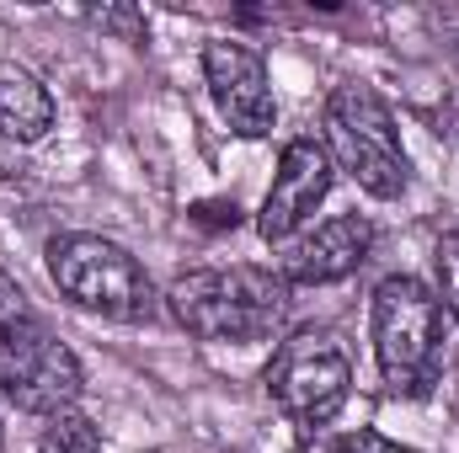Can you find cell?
Masks as SVG:
<instances>
[{
	"instance_id": "16",
	"label": "cell",
	"mask_w": 459,
	"mask_h": 453,
	"mask_svg": "<svg viewBox=\"0 0 459 453\" xmlns=\"http://www.w3.org/2000/svg\"><path fill=\"white\" fill-rule=\"evenodd\" d=\"M230 453H240V449H230Z\"/></svg>"
},
{
	"instance_id": "2",
	"label": "cell",
	"mask_w": 459,
	"mask_h": 453,
	"mask_svg": "<svg viewBox=\"0 0 459 453\" xmlns=\"http://www.w3.org/2000/svg\"><path fill=\"white\" fill-rule=\"evenodd\" d=\"M368 331H374L379 384L390 395L417 400V395H428L438 384V368H444V304L422 278H411V272L385 278L374 288Z\"/></svg>"
},
{
	"instance_id": "13",
	"label": "cell",
	"mask_w": 459,
	"mask_h": 453,
	"mask_svg": "<svg viewBox=\"0 0 459 453\" xmlns=\"http://www.w3.org/2000/svg\"><path fill=\"white\" fill-rule=\"evenodd\" d=\"M433 267H438V304L459 321V225L444 229V240L433 251Z\"/></svg>"
},
{
	"instance_id": "10",
	"label": "cell",
	"mask_w": 459,
	"mask_h": 453,
	"mask_svg": "<svg viewBox=\"0 0 459 453\" xmlns=\"http://www.w3.org/2000/svg\"><path fill=\"white\" fill-rule=\"evenodd\" d=\"M48 128H54V97H48V86L32 70L0 59V133L11 144H38Z\"/></svg>"
},
{
	"instance_id": "3",
	"label": "cell",
	"mask_w": 459,
	"mask_h": 453,
	"mask_svg": "<svg viewBox=\"0 0 459 453\" xmlns=\"http://www.w3.org/2000/svg\"><path fill=\"white\" fill-rule=\"evenodd\" d=\"M326 155L368 198H385V203L401 198L411 182V160H406L395 113L363 81H342L326 97Z\"/></svg>"
},
{
	"instance_id": "5",
	"label": "cell",
	"mask_w": 459,
	"mask_h": 453,
	"mask_svg": "<svg viewBox=\"0 0 459 453\" xmlns=\"http://www.w3.org/2000/svg\"><path fill=\"white\" fill-rule=\"evenodd\" d=\"M267 400L305 432H321L326 422H337L352 389V357L326 326H299L278 341L273 363H267Z\"/></svg>"
},
{
	"instance_id": "1",
	"label": "cell",
	"mask_w": 459,
	"mask_h": 453,
	"mask_svg": "<svg viewBox=\"0 0 459 453\" xmlns=\"http://www.w3.org/2000/svg\"><path fill=\"white\" fill-rule=\"evenodd\" d=\"M171 315L198 341H267L289 321V283L278 267H198L166 288Z\"/></svg>"
},
{
	"instance_id": "6",
	"label": "cell",
	"mask_w": 459,
	"mask_h": 453,
	"mask_svg": "<svg viewBox=\"0 0 459 453\" xmlns=\"http://www.w3.org/2000/svg\"><path fill=\"white\" fill-rule=\"evenodd\" d=\"M81 389H86L81 357L38 315H27L11 331H0V395L16 411H27V416H65V411H75Z\"/></svg>"
},
{
	"instance_id": "11",
	"label": "cell",
	"mask_w": 459,
	"mask_h": 453,
	"mask_svg": "<svg viewBox=\"0 0 459 453\" xmlns=\"http://www.w3.org/2000/svg\"><path fill=\"white\" fill-rule=\"evenodd\" d=\"M32 453H102V427L91 416H81V411L48 416V427L32 443Z\"/></svg>"
},
{
	"instance_id": "12",
	"label": "cell",
	"mask_w": 459,
	"mask_h": 453,
	"mask_svg": "<svg viewBox=\"0 0 459 453\" xmlns=\"http://www.w3.org/2000/svg\"><path fill=\"white\" fill-rule=\"evenodd\" d=\"M305 453H417L406 449V443H390L385 432H374V427H358V432H316V443Z\"/></svg>"
},
{
	"instance_id": "15",
	"label": "cell",
	"mask_w": 459,
	"mask_h": 453,
	"mask_svg": "<svg viewBox=\"0 0 459 453\" xmlns=\"http://www.w3.org/2000/svg\"><path fill=\"white\" fill-rule=\"evenodd\" d=\"M0 449H5V432H0Z\"/></svg>"
},
{
	"instance_id": "9",
	"label": "cell",
	"mask_w": 459,
	"mask_h": 453,
	"mask_svg": "<svg viewBox=\"0 0 459 453\" xmlns=\"http://www.w3.org/2000/svg\"><path fill=\"white\" fill-rule=\"evenodd\" d=\"M374 251V225L363 214H337L316 229H299L283 256H278V272L289 288H321V283H342L352 278Z\"/></svg>"
},
{
	"instance_id": "7",
	"label": "cell",
	"mask_w": 459,
	"mask_h": 453,
	"mask_svg": "<svg viewBox=\"0 0 459 453\" xmlns=\"http://www.w3.org/2000/svg\"><path fill=\"white\" fill-rule=\"evenodd\" d=\"M332 176H337V166H332L326 144H316V139H289L283 155H278L273 187H267V198H262V209H256V235H262L267 245H289V240L305 229V219L321 209V198L332 192Z\"/></svg>"
},
{
	"instance_id": "14",
	"label": "cell",
	"mask_w": 459,
	"mask_h": 453,
	"mask_svg": "<svg viewBox=\"0 0 459 453\" xmlns=\"http://www.w3.org/2000/svg\"><path fill=\"white\" fill-rule=\"evenodd\" d=\"M27 315H32L27 294H22V288L0 272V331H11V326H16V321H27Z\"/></svg>"
},
{
	"instance_id": "8",
	"label": "cell",
	"mask_w": 459,
	"mask_h": 453,
	"mask_svg": "<svg viewBox=\"0 0 459 453\" xmlns=\"http://www.w3.org/2000/svg\"><path fill=\"white\" fill-rule=\"evenodd\" d=\"M204 81H209V97H214L220 117L230 123V133H240V139H267L273 133L278 102H273V81H267V64H262L256 48L214 38L204 48Z\"/></svg>"
},
{
	"instance_id": "4",
	"label": "cell",
	"mask_w": 459,
	"mask_h": 453,
	"mask_svg": "<svg viewBox=\"0 0 459 453\" xmlns=\"http://www.w3.org/2000/svg\"><path fill=\"white\" fill-rule=\"evenodd\" d=\"M48 278L75 310H91V315L123 321V326L150 321L160 304L150 272L117 240H102V235H54L48 240Z\"/></svg>"
}]
</instances>
